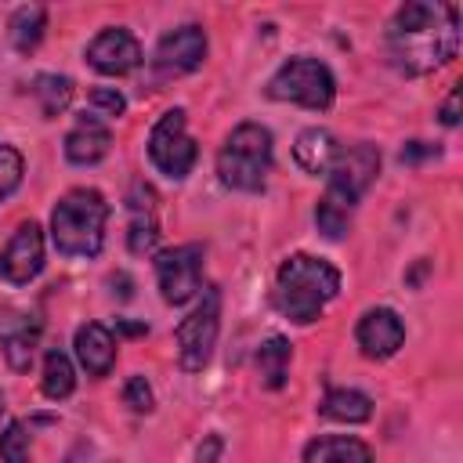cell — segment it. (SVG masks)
I'll list each match as a JSON object with an SVG mask.
<instances>
[{
  "label": "cell",
  "instance_id": "obj_1",
  "mask_svg": "<svg viewBox=\"0 0 463 463\" xmlns=\"http://www.w3.org/2000/svg\"><path fill=\"white\" fill-rule=\"evenodd\" d=\"M387 51L391 61L409 76L441 69L459 51V7L427 0L402 4L387 29Z\"/></svg>",
  "mask_w": 463,
  "mask_h": 463
},
{
  "label": "cell",
  "instance_id": "obj_2",
  "mask_svg": "<svg viewBox=\"0 0 463 463\" xmlns=\"http://www.w3.org/2000/svg\"><path fill=\"white\" fill-rule=\"evenodd\" d=\"M340 293V271L322 260V257H311V253H293L279 264V275H275V307L307 326L322 315V307Z\"/></svg>",
  "mask_w": 463,
  "mask_h": 463
},
{
  "label": "cell",
  "instance_id": "obj_3",
  "mask_svg": "<svg viewBox=\"0 0 463 463\" xmlns=\"http://www.w3.org/2000/svg\"><path fill=\"white\" fill-rule=\"evenodd\" d=\"M109 203L98 188H72L51 213V239L61 257H94L105 242Z\"/></svg>",
  "mask_w": 463,
  "mask_h": 463
},
{
  "label": "cell",
  "instance_id": "obj_4",
  "mask_svg": "<svg viewBox=\"0 0 463 463\" xmlns=\"http://www.w3.org/2000/svg\"><path fill=\"white\" fill-rule=\"evenodd\" d=\"M271 170V134L260 123H239L221 152H217V177L235 192H260Z\"/></svg>",
  "mask_w": 463,
  "mask_h": 463
},
{
  "label": "cell",
  "instance_id": "obj_5",
  "mask_svg": "<svg viewBox=\"0 0 463 463\" xmlns=\"http://www.w3.org/2000/svg\"><path fill=\"white\" fill-rule=\"evenodd\" d=\"M268 94L275 101H293V105H304V109H329L333 98H336V83H333V72L318 61V58H307V54H297L289 61L279 65V72L268 80Z\"/></svg>",
  "mask_w": 463,
  "mask_h": 463
},
{
  "label": "cell",
  "instance_id": "obj_6",
  "mask_svg": "<svg viewBox=\"0 0 463 463\" xmlns=\"http://www.w3.org/2000/svg\"><path fill=\"white\" fill-rule=\"evenodd\" d=\"M217 329H221V293L210 286V289H203V300L192 307L188 318H181V326L174 333L181 369L199 373L210 362L213 344H217Z\"/></svg>",
  "mask_w": 463,
  "mask_h": 463
},
{
  "label": "cell",
  "instance_id": "obj_7",
  "mask_svg": "<svg viewBox=\"0 0 463 463\" xmlns=\"http://www.w3.org/2000/svg\"><path fill=\"white\" fill-rule=\"evenodd\" d=\"M148 156H152L156 170L166 174V177H174V181H181V177L192 170L199 148H195V141L188 137L184 109H166V112L156 119V127H152V134H148Z\"/></svg>",
  "mask_w": 463,
  "mask_h": 463
},
{
  "label": "cell",
  "instance_id": "obj_8",
  "mask_svg": "<svg viewBox=\"0 0 463 463\" xmlns=\"http://www.w3.org/2000/svg\"><path fill=\"white\" fill-rule=\"evenodd\" d=\"M329 195L347 203L354 210V203L365 195V188L373 184V177L380 174V152L376 145H351V148H336L333 163H329Z\"/></svg>",
  "mask_w": 463,
  "mask_h": 463
},
{
  "label": "cell",
  "instance_id": "obj_9",
  "mask_svg": "<svg viewBox=\"0 0 463 463\" xmlns=\"http://www.w3.org/2000/svg\"><path fill=\"white\" fill-rule=\"evenodd\" d=\"M156 279L166 304H184L203 289V246H174L156 257Z\"/></svg>",
  "mask_w": 463,
  "mask_h": 463
},
{
  "label": "cell",
  "instance_id": "obj_10",
  "mask_svg": "<svg viewBox=\"0 0 463 463\" xmlns=\"http://www.w3.org/2000/svg\"><path fill=\"white\" fill-rule=\"evenodd\" d=\"M43 271V232L36 221L18 224V232L7 239L4 253H0V275L14 286L33 282Z\"/></svg>",
  "mask_w": 463,
  "mask_h": 463
},
{
  "label": "cell",
  "instance_id": "obj_11",
  "mask_svg": "<svg viewBox=\"0 0 463 463\" xmlns=\"http://www.w3.org/2000/svg\"><path fill=\"white\" fill-rule=\"evenodd\" d=\"M87 61L101 72V76H127L141 65V43L127 33V29H101L90 43H87Z\"/></svg>",
  "mask_w": 463,
  "mask_h": 463
},
{
  "label": "cell",
  "instance_id": "obj_12",
  "mask_svg": "<svg viewBox=\"0 0 463 463\" xmlns=\"http://www.w3.org/2000/svg\"><path fill=\"white\" fill-rule=\"evenodd\" d=\"M203 58H206V33L199 25H181L159 40L152 61H156L159 76H181V72L199 69Z\"/></svg>",
  "mask_w": 463,
  "mask_h": 463
},
{
  "label": "cell",
  "instance_id": "obj_13",
  "mask_svg": "<svg viewBox=\"0 0 463 463\" xmlns=\"http://www.w3.org/2000/svg\"><path fill=\"white\" fill-rule=\"evenodd\" d=\"M354 336H358V347L369 358H391L405 340V326L391 307H373L358 318Z\"/></svg>",
  "mask_w": 463,
  "mask_h": 463
},
{
  "label": "cell",
  "instance_id": "obj_14",
  "mask_svg": "<svg viewBox=\"0 0 463 463\" xmlns=\"http://www.w3.org/2000/svg\"><path fill=\"white\" fill-rule=\"evenodd\" d=\"M127 206H130V235H127V246H130V253L145 257V253H152V250L159 246L156 192H152L145 181H137V184L130 188V199H127Z\"/></svg>",
  "mask_w": 463,
  "mask_h": 463
},
{
  "label": "cell",
  "instance_id": "obj_15",
  "mask_svg": "<svg viewBox=\"0 0 463 463\" xmlns=\"http://www.w3.org/2000/svg\"><path fill=\"white\" fill-rule=\"evenodd\" d=\"M109 145H112V134L109 127L98 119V116H80L76 127L65 134V159L76 163V166H94L98 159L109 156Z\"/></svg>",
  "mask_w": 463,
  "mask_h": 463
},
{
  "label": "cell",
  "instance_id": "obj_16",
  "mask_svg": "<svg viewBox=\"0 0 463 463\" xmlns=\"http://www.w3.org/2000/svg\"><path fill=\"white\" fill-rule=\"evenodd\" d=\"M76 354L90 376H105L116 362V340L101 322H87L76 329Z\"/></svg>",
  "mask_w": 463,
  "mask_h": 463
},
{
  "label": "cell",
  "instance_id": "obj_17",
  "mask_svg": "<svg viewBox=\"0 0 463 463\" xmlns=\"http://www.w3.org/2000/svg\"><path fill=\"white\" fill-rule=\"evenodd\" d=\"M333 156H336V141H333V134L322 130V127H307V130H300L297 141H293V159H297V166L307 170V174H326L329 163H333Z\"/></svg>",
  "mask_w": 463,
  "mask_h": 463
},
{
  "label": "cell",
  "instance_id": "obj_18",
  "mask_svg": "<svg viewBox=\"0 0 463 463\" xmlns=\"http://www.w3.org/2000/svg\"><path fill=\"white\" fill-rule=\"evenodd\" d=\"M304 463H373V452L358 438H315L304 449Z\"/></svg>",
  "mask_w": 463,
  "mask_h": 463
},
{
  "label": "cell",
  "instance_id": "obj_19",
  "mask_svg": "<svg viewBox=\"0 0 463 463\" xmlns=\"http://www.w3.org/2000/svg\"><path fill=\"white\" fill-rule=\"evenodd\" d=\"M318 409H322L326 420H340V423H365L373 416V402L362 391H351V387H333L322 398Z\"/></svg>",
  "mask_w": 463,
  "mask_h": 463
},
{
  "label": "cell",
  "instance_id": "obj_20",
  "mask_svg": "<svg viewBox=\"0 0 463 463\" xmlns=\"http://www.w3.org/2000/svg\"><path fill=\"white\" fill-rule=\"evenodd\" d=\"M289 340L286 336H268L260 347H257V373L264 380V387L279 391L286 383V373H289Z\"/></svg>",
  "mask_w": 463,
  "mask_h": 463
},
{
  "label": "cell",
  "instance_id": "obj_21",
  "mask_svg": "<svg viewBox=\"0 0 463 463\" xmlns=\"http://www.w3.org/2000/svg\"><path fill=\"white\" fill-rule=\"evenodd\" d=\"M43 25H47V11L40 4H29V7H18L11 14V43L18 54H29L36 51V43L43 40Z\"/></svg>",
  "mask_w": 463,
  "mask_h": 463
},
{
  "label": "cell",
  "instance_id": "obj_22",
  "mask_svg": "<svg viewBox=\"0 0 463 463\" xmlns=\"http://www.w3.org/2000/svg\"><path fill=\"white\" fill-rule=\"evenodd\" d=\"M33 94H36V101H40V112H43L47 119H54V116L65 112L69 101H72V80H69V76H58V72H40V76L33 80Z\"/></svg>",
  "mask_w": 463,
  "mask_h": 463
},
{
  "label": "cell",
  "instance_id": "obj_23",
  "mask_svg": "<svg viewBox=\"0 0 463 463\" xmlns=\"http://www.w3.org/2000/svg\"><path fill=\"white\" fill-rule=\"evenodd\" d=\"M40 387H43V394H47L51 402L69 398V394H72V387H76L72 362H69L58 347H54V351H47V358H43V380H40Z\"/></svg>",
  "mask_w": 463,
  "mask_h": 463
},
{
  "label": "cell",
  "instance_id": "obj_24",
  "mask_svg": "<svg viewBox=\"0 0 463 463\" xmlns=\"http://www.w3.org/2000/svg\"><path fill=\"white\" fill-rule=\"evenodd\" d=\"M36 340H40V322H22L18 329H7L4 333V358H7V365L18 369V373L29 369Z\"/></svg>",
  "mask_w": 463,
  "mask_h": 463
},
{
  "label": "cell",
  "instance_id": "obj_25",
  "mask_svg": "<svg viewBox=\"0 0 463 463\" xmlns=\"http://www.w3.org/2000/svg\"><path fill=\"white\" fill-rule=\"evenodd\" d=\"M315 224H318V232H322L326 239H340V235L347 232V224H351V206L340 203V199H333V195L326 192L322 203L315 206Z\"/></svg>",
  "mask_w": 463,
  "mask_h": 463
},
{
  "label": "cell",
  "instance_id": "obj_26",
  "mask_svg": "<svg viewBox=\"0 0 463 463\" xmlns=\"http://www.w3.org/2000/svg\"><path fill=\"white\" fill-rule=\"evenodd\" d=\"M0 459L4 463H29V430L25 423H7L0 434Z\"/></svg>",
  "mask_w": 463,
  "mask_h": 463
},
{
  "label": "cell",
  "instance_id": "obj_27",
  "mask_svg": "<svg viewBox=\"0 0 463 463\" xmlns=\"http://www.w3.org/2000/svg\"><path fill=\"white\" fill-rule=\"evenodd\" d=\"M22 184V152L0 141V199H7Z\"/></svg>",
  "mask_w": 463,
  "mask_h": 463
},
{
  "label": "cell",
  "instance_id": "obj_28",
  "mask_svg": "<svg viewBox=\"0 0 463 463\" xmlns=\"http://www.w3.org/2000/svg\"><path fill=\"white\" fill-rule=\"evenodd\" d=\"M123 402H127L134 412H152L156 398H152L148 380H145V376H130V380H127V387H123Z\"/></svg>",
  "mask_w": 463,
  "mask_h": 463
},
{
  "label": "cell",
  "instance_id": "obj_29",
  "mask_svg": "<svg viewBox=\"0 0 463 463\" xmlns=\"http://www.w3.org/2000/svg\"><path fill=\"white\" fill-rule=\"evenodd\" d=\"M90 105L101 109L105 116H119V112L127 109V101H123V94H119L116 87H94V90H90Z\"/></svg>",
  "mask_w": 463,
  "mask_h": 463
},
{
  "label": "cell",
  "instance_id": "obj_30",
  "mask_svg": "<svg viewBox=\"0 0 463 463\" xmlns=\"http://www.w3.org/2000/svg\"><path fill=\"white\" fill-rule=\"evenodd\" d=\"M427 156H438V148H434V145H423V141H409V145L402 148V163H420V159H427Z\"/></svg>",
  "mask_w": 463,
  "mask_h": 463
},
{
  "label": "cell",
  "instance_id": "obj_31",
  "mask_svg": "<svg viewBox=\"0 0 463 463\" xmlns=\"http://www.w3.org/2000/svg\"><path fill=\"white\" fill-rule=\"evenodd\" d=\"M441 123H445V127H456V123H459V90L449 94V101H445V109H441Z\"/></svg>",
  "mask_w": 463,
  "mask_h": 463
},
{
  "label": "cell",
  "instance_id": "obj_32",
  "mask_svg": "<svg viewBox=\"0 0 463 463\" xmlns=\"http://www.w3.org/2000/svg\"><path fill=\"white\" fill-rule=\"evenodd\" d=\"M217 452H221V438L210 434L206 445H199V463H217Z\"/></svg>",
  "mask_w": 463,
  "mask_h": 463
},
{
  "label": "cell",
  "instance_id": "obj_33",
  "mask_svg": "<svg viewBox=\"0 0 463 463\" xmlns=\"http://www.w3.org/2000/svg\"><path fill=\"white\" fill-rule=\"evenodd\" d=\"M119 329H123V333H130V336H137V333H148V326H141V322H119Z\"/></svg>",
  "mask_w": 463,
  "mask_h": 463
},
{
  "label": "cell",
  "instance_id": "obj_34",
  "mask_svg": "<svg viewBox=\"0 0 463 463\" xmlns=\"http://www.w3.org/2000/svg\"><path fill=\"white\" fill-rule=\"evenodd\" d=\"M0 412H4V391H0Z\"/></svg>",
  "mask_w": 463,
  "mask_h": 463
}]
</instances>
